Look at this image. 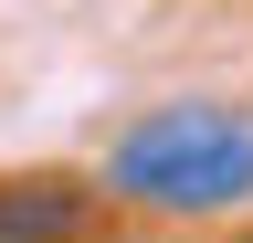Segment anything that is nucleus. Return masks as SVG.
<instances>
[{
    "label": "nucleus",
    "instance_id": "nucleus-2",
    "mask_svg": "<svg viewBox=\"0 0 253 243\" xmlns=\"http://www.w3.org/2000/svg\"><path fill=\"white\" fill-rule=\"evenodd\" d=\"M106 191L84 180H0V243H84Z\"/></svg>",
    "mask_w": 253,
    "mask_h": 243
},
{
    "label": "nucleus",
    "instance_id": "nucleus-1",
    "mask_svg": "<svg viewBox=\"0 0 253 243\" xmlns=\"http://www.w3.org/2000/svg\"><path fill=\"white\" fill-rule=\"evenodd\" d=\"M106 201L158 222H232L253 211V116L232 106H158L106 148Z\"/></svg>",
    "mask_w": 253,
    "mask_h": 243
}]
</instances>
